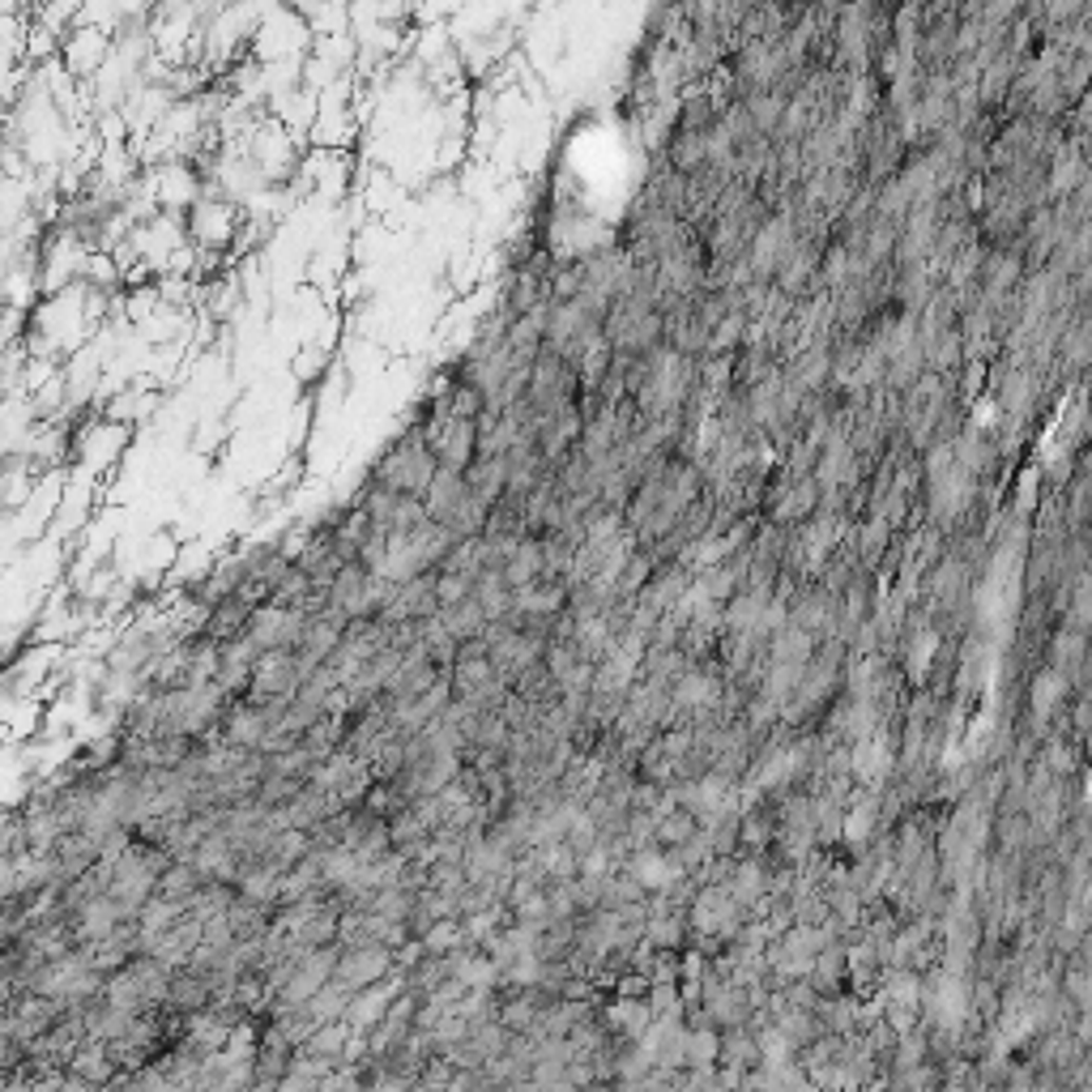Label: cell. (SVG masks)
<instances>
[{
  "instance_id": "6da1fadb",
  "label": "cell",
  "mask_w": 1092,
  "mask_h": 1092,
  "mask_svg": "<svg viewBox=\"0 0 1092 1092\" xmlns=\"http://www.w3.org/2000/svg\"><path fill=\"white\" fill-rule=\"evenodd\" d=\"M393 977V952L380 947V943H368V947H342L338 952V968H334V981H342L346 991H368L376 981Z\"/></svg>"
},
{
  "instance_id": "7a4b0ae2",
  "label": "cell",
  "mask_w": 1092,
  "mask_h": 1092,
  "mask_svg": "<svg viewBox=\"0 0 1092 1092\" xmlns=\"http://www.w3.org/2000/svg\"><path fill=\"white\" fill-rule=\"evenodd\" d=\"M64 1075H73V1079H77V1084H86L90 1092H102V1088H112V1084H116L120 1067L112 1062V1054H107V1046H98V1041H86V1046H81V1050L69 1058Z\"/></svg>"
},
{
  "instance_id": "3957f363",
  "label": "cell",
  "mask_w": 1092,
  "mask_h": 1092,
  "mask_svg": "<svg viewBox=\"0 0 1092 1092\" xmlns=\"http://www.w3.org/2000/svg\"><path fill=\"white\" fill-rule=\"evenodd\" d=\"M500 572H504V581H508L512 594H516V589H529L533 581H542V542H538V538H516L512 556H508V564H504Z\"/></svg>"
},
{
  "instance_id": "277c9868",
  "label": "cell",
  "mask_w": 1092,
  "mask_h": 1092,
  "mask_svg": "<svg viewBox=\"0 0 1092 1092\" xmlns=\"http://www.w3.org/2000/svg\"><path fill=\"white\" fill-rule=\"evenodd\" d=\"M474 602H478V610H483L487 623H508V615H512V589H508L504 572H478V581H474Z\"/></svg>"
},
{
  "instance_id": "5b68a950",
  "label": "cell",
  "mask_w": 1092,
  "mask_h": 1092,
  "mask_svg": "<svg viewBox=\"0 0 1092 1092\" xmlns=\"http://www.w3.org/2000/svg\"><path fill=\"white\" fill-rule=\"evenodd\" d=\"M700 836V820L692 815V811H683V807H675V811H666L658 824H653V849H662V853H671V849H683L688 841H696Z\"/></svg>"
},
{
  "instance_id": "8992f818",
  "label": "cell",
  "mask_w": 1092,
  "mask_h": 1092,
  "mask_svg": "<svg viewBox=\"0 0 1092 1092\" xmlns=\"http://www.w3.org/2000/svg\"><path fill=\"white\" fill-rule=\"evenodd\" d=\"M516 700H525V704H533V709H551L556 700H560V683H556V675L546 671L542 662L538 666H529V671H521L516 679H512V688H508Z\"/></svg>"
},
{
  "instance_id": "52a82bcc",
  "label": "cell",
  "mask_w": 1092,
  "mask_h": 1092,
  "mask_svg": "<svg viewBox=\"0 0 1092 1092\" xmlns=\"http://www.w3.org/2000/svg\"><path fill=\"white\" fill-rule=\"evenodd\" d=\"M466 487H470V495H478L487 508L504 495V487H508V466H504V457H478L470 470H466Z\"/></svg>"
},
{
  "instance_id": "ba28073f",
  "label": "cell",
  "mask_w": 1092,
  "mask_h": 1092,
  "mask_svg": "<svg viewBox=\"0 0 1092 1092\" xmlns=\"http://www.w3.org/2000/svg\"><path fill=\"white\" fill-rule=\"evenodd\" d=\"M351 999H355V991H346L342 981H324V986L307 999V1016L316 1020V1024H338V1020H346V1012H351Z\"/></svg>"
},
{
  "instance_id": "9c48e42d",
  "label": "cell",
  "mask_w": 1092,
  "mask_h": 1092,
  "mask_svg": "<svg viewBox=\"0 0 1092 1092\" xmlns=\"http://www.w3.org/2000/svg\"><path fill=\"white\" fill-rule=\"evenodd\" d=\"M351 1024L346 1020H338V1024H320L299 1050L307 1054V1058H324V1062H334V1067H342V1054H346V1046H351Z\"/></svg>"
},
{
  "instance_id": "30bf717a",
  "label": "cell",
  "mask_w": 1092,
  "mask_h": 1092,
  "mask_svg": "<svg viewBox=\"0 0 1092 1092\" xmlns=\"http://www.w3.org/2000/svg\"><path fill=\"white\" fill-rule=\"evenodd\" d=\"M648 577H653V560L636 546V551L619 564L615 581H610V598H619V602H636V598H640V589L648 585Z\"/></svg>"
},
{
  "instance_id": "8fae6325",
  "label": "cell",
  "mask_w": 1092,
  "mask_h": 1092,
  "mask_svg": "<svg viewBox=\"0 0 1092 1092\" xmlns=\"http://www.w3.org/2000/svg\"><path fill=\"white\" fill-rule=\"evenodd\" d=\"M440 623H445V632H449V636H453L457 644H466V640L483 636V627H487V619H483V610H478L474 594H470L466 602H457V606L440 610Z\"/></svg>"
},
{
  "instance_id": "7c38bea8",
  "label": "cell",
  "mask_w": 1092,
  "mask_h": 1092,
  "mask_svg": "<svg viewBox=\"0 0 1092 1092\" xmlns=\"http://www.w3.org/2000/svg\"><path fill=\"white\" fill-rule=\"evenodd\" d=\"M418 947H422L427 956H449V952H457V947H470L462 918H445V922L427 926V930L418 935Z\"/></svg>"
},
{
  "instance_id": "4fadbf2b",
  "label": "cell",
  "mask_w": 1092,
  "mask_h": 1092,
  "mask_svg": "<svg viewBox=\"0 0 1092 1092\" xmlns=\"http://www.w3.org/2000/svg\"><path fill=\"white\" fill-rule=\"evenodd\" d=\"M717 1050H721V1037L717 1029H688V1071H704V1067H717Z\"/></svg>"
}]
</instances>
